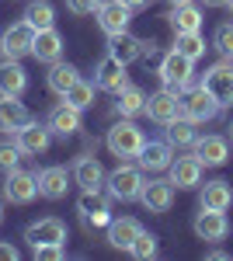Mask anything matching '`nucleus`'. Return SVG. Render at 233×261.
Instances as JSON below:
<instances>
[{
	"mask_svg": "<svg viewBox=\"0 0 233 261\" xmlns=\"http://www.w3.org/2000/svg\"><path fill=\"white\" fill-rule=\"evenodd\" d=\"M94 84L101 87V91H112V94H118L122 87H129V77H125V63H118L112 53L105 56V60L97 63L94 70Z\"/></svg>",
	"mask_w": 233,
	"mask_h": 261,
	"instance_id": "obj_13",
	"label": "nucleus"
},
{
	"mask_svg": "<svg viewBox=\"0 0 233 261\" xmlns=\"http://www.w3.org/2000/svg\"><path fill=\"white\" fill-rule=\"evenodd\" d=\"M192 73H195V60L181 56L177 49H171V53L160 60V81H164V87H171V91H177V94H185V91L195 87Z\"/></svg>",
	"mask_w": 233,
	"mask_h": 261,
	"instance_id": "obj_3",
	"label": "nucleus"
},
{
	"mask_svg": "<svg viewBox=\"0 0 233 261\" xmlns=\"http://www.w3.org/2000/svg\"><path fill=\"white\" fill-rule=\"evenodd\" d=\"M105 181H108V199L133 202V199H139V192H143V185H146V171H143L139 164H118Z\"/></svg>",
	"mask_w": 233,
	"mask_h": 261,
	"instance_id": "obj_1",
	"label": "nucleus"
},
{
	"mask_svg": "<svg viewBox=\"0 0 233 261\" xmlns=\"http://www.w3.org/2000/svg\"><path fill=\"white\" fill-rule=\"evenodd\" d=\"M146 115H150L157 125H171V122L185 119V115H181V94L171 91V87L150 94V98H146Z\"/></svg>",
	"mask_w": 233,
	"mask_h": 261,
	"instance_id": "obj_6",
	"label": "nucleus"
},
{
	"mask_svg": "<svg viewBox=\"0 0 233 261\" xmlns=\"http://www.w3.org/2000/svg\"><path fill=\"white\" fill-rule=\"evenodd\" d=\"M28 91V73L18 60H4L0 63V94H11V98H21Z\"/></svg>",
	"mask_w": 233,
	"mask_h": 261,
	"instance_id": "obj_22",
	"label": "nucleus"
},
{
	"mask_svg": "<svg viewBox=\"0 0 233 261\" xmlns=\"http://www.w3.org/2000/svg\"><path fill=\"white\" fill-rule=\"evenodd\" d=\"M24 21L42 32V28H53V21H56V7L49 4V0H32L28 7H24Z\"/></svg>",
	"mask_w": 233,
	"mask_h": 261,
	"instance_id": "obj_31",
	"label": "nucleus"
},
{
	"mask_svg": "<svg viewBox=\"0 0 233 261\" xmlns=\"http://www.w3.org/2000/svg\"><path fill=\"white\" fill-rule=\"evenodd\" d=\"M73 181H77L80 188H101L105 185V167H101V161L91 157V153L77 157V164H73Z\"/></svg>",
	"mask_w": 233,
	"mask_h": 261,
	"instance_id": "obj_26",
	"label": "nucleus"
},
{
	"mask_svg": "<svg viewBox=\"0 0 233 261\" xmlns=\"http://www.w3.org/2000/svg\"><path fill=\"white\" fill-rule=\"evenodd\" d=\"M226 7H230V11H233V0H226Z\"/></svg>",
	"mask_w": 233,
	"mask_h": 261,
	"instance_id": "obj_46",
	"label": "nucleus"
},
{
	"mask_svg": "<svg viewBox=\"0 0 233 261\" xmlns=\"http://www.w3.org/2000/svg\"><path fill=\"white\" fill-rule=\"evenodd\" d=\"M167 171H171L174 188H198V185H202V171H205V164L192 153V157H174Z\"/></svg>",
	"mask_w": 233,
	"mask_h": 261,
	"instance_id": "obj_16",
	"label": "nucleus"
},
{
	"mask_svg": "<svg viewBox=\"0 0 233 261\" xmlns=\"http://www.w3.org/2000/svg\"><path fill=\"white\" fill-rule=\"evenodd\" d=\"M209 261H230L226 251H209Z\"/></svg>",
	"mask_w": 233,
	"mask_h": 261,
	"instance_id": "obj_42",
	"label": "nucleus"
},
{
	"mask_svg": "<svg viewBox=\"0 0 233 261\" xmlns=\"http://www.w3.org/2000/svg\"><path fill=\"white\" fill-rule=\"evenodd\" d=\"M24 241L32 247H39V244H66V223L56 220V216H45V220L32 223L24 230Z\"/></svg>",
	"mask_w": 233,
	"mask_h": 261,
	"instance_id": "obj_15",
	"label": "nucleus"
},
{
	"mask_svg": "<svg viewBox=\"0 0 233 261\" xmlns=\"http://www.w3.org/2000/svg\"><path fill=\"white\" fill-rule=\"evenodd\" d=\"M105 230H108V244H112V247H118V251H129V244L136 241V233L143 230V226H139L136 220H129V216H122V220H112Z\"/></svg>",
	"mask_w": 233,
	"mask_h": 261,
	"instance_id": "obj_28",
	"label": "nucleus"
},
{
	"mask_svg": "<svg viewBox=\"0 0 233 261\" xmlns=\"http://www.w3.org/2000/svg\"><path fill=\"white\" fill-rule=\"evenodd\" d=\"M32 45H35V28H32L28 21L11 24V28L0 35V53H4V60H21V56H28Z\"/></svg>",
	"mask_w": 233,
	"mask_h": 261,
	"instance_id": "obj_8",
	"label": "nucleus"
},
{
	"mask_svg": "<svg viewBox=\"0 0 233 261\" xmlns=\"http://www.w3.org/2000/svg\"><path fill=\"white\" fill-rule=\"evenodd\" d=\"M213 45L219 49V56H223V60H233V21H223V24L216 28Z\"/></svg>",
	"mask_w": 233,
	"mask_h": 261,
	"instance_id": "obj_36",
	"label": "nucleus"
},
{
	"mask_svg": "<svg viewBox=\"0 0 233 261\" xmlns=\"http://www.w3.org/2000/svg\"><path fill=\"white\" fill-rule=\"evenodd\" d=\"M14 143L21 146V153H45L49 150V143H53V129L49 125H39V122H24L18 133H14Z\"/></svg>",
	"mask_w": 233,
	"mask_h": 261,
	"instance_id": "obj_12",
	"label": "nucleus"
},
{
	"mask_svg": "<svg viewBox=\"0 0 233 261\" xmlns=\"http://www.w3.org/2000/svg\"><path fill=\"white\" fill-rule=\"evenodd\" d=\"M202 87L219 101V108H230L233 105V60H223L205 70L202 77Z\"/></svg>",
	"mask_w": 233,
	"mask_h": 261,
	"instance_id": "obj_5",
	"label": "nucleus"
},
{
	"mask_svg": "<svg viewBox=\"0 0 233 261\" xmlns=\"http://www.w3.org/2000/svg\"><path fill=\"white\" fill-rule=\"evenodd\" d=\"M139 167L143 171H150V174H157V171H167L171 167V161H174V146L167 140H153V143H143V150H139Z\"/></svg>",
	"mask_w": 233,
	"mask_h": 261,
	"instance_id": "obj_14",
	"label": "nucleus"
},
{
	"mask_svg": "<svg viewBox=\"0 0 233 261\" xmlns=\"http://www.w3.org/2000/svg\"><path fill=\"white\" fill-rule=\"evenodd\" d=\"M230 143H233V125H230Z\"/></svg>",
	"mask_w": 233,
	"mask_h": 261,
	"instance_id": "obj_47",
	"label": "nucleus"
},
{
	"mask_svg": "<svg viewBox=\"0 0 233 261\" xmlns=\"http://www.w3.org/2000/svg\"><path fill=\"white\" fill-rule=\"evenodd\" d=\"M115 98H118L115 112L122 119H133V115H143V112H146V94H143L139 87H122Z\"/></svg>",
	"mask_w": 233,
	"mask_h": 261,
	"instance_id": "obj_29",
	"label": "nucleus"
},
{
	"mask_svg": "<svg viewBox=\"0 0 233 261\" xmlns=\"http://www.w3.org/2000/svg\"><path fill=\"white\" fill-rule=\"evenodd\" d=\"M24 122H32V112L24 108V101L0 94V133H18Z\"/></svg>",
	"mask_w": 233,
	"mask_h": 261,
	"instance_id": "obj_20",
	"label": "nucleus"
},
{
	"mask_svg": "<svg viewBox=\"0 0 233 261\" xmlns=\"http://www.w3.org/2000/svg\"><path fill=\"white\" fill-rule=\"evenodd\" d=\"M108 53L115 56L118 63H136L143 60V39H136V35H129V32H118V35H108Z\"/></svg>",
	"mask_w": 233,
	"mask_h": 261,
	"instance_id": "obj_23",
	"label": "nucleus"
},
{
	"mask_svg": "<svg viewBox=\"0 0 233 261\" xmlns=\"http://www.w3.org/2000/svg\"><path fill=\"white\" fill-rule=\"evenodd\" d=\"M195 157L205 167H223L230 161V140H223V136H198L195 140Z\"/></svg>",
	"mask_w": 233,
	"mask_h": 261,
	"instance_id": "obj_18",
	"label": "nucleus"
},
{
	"mask_svg": "<svg viewBox=\"0 0 233 261\" xmlns=\"http://www.w3.org/2000/svg\"><path fill=\"white\" fill-rule=\"evenodd\" d=\"M105 143H108V150L115 153L118 161H133V157H139V150H143L146 136H143V129H139L136 122L125 119V122H115V125L108 129Z\"/></svg>",
	"mask_w": 233,
	"mask_h": 261,
	"instance_id": "obj_2",
	"label": "nucleus"
},
{
	"mask_svg": "<svg viewBox=\"0 0 233 261\" xmlns=\"http://www.w3.org/2000/svg\"><path fill=\"white\" fill-rule=\"evenodd\" d=\"M122 4H125V7H133V11H143L150 0H122Z\"/></svg>",
	"mask_w": 233,
	"mask_h": 261,
	"instance_id": "obj_41",
	"label": "nucleus"
},
{
	"mask_svg": "<svg viewBox=\"0 0 233 261\" xmlns=\"http://www.w3.org/2000/svg\"><path fill=\"white\" fill-rule=\"evenodd\" d=\"M129 21H133V7H125L122 0H105L97 7V24L105 35H118V32H129Z\"/></svg>",
	"mask_w": 233,
	"mask_h": 261,
	"instance_id": "obj_11",
	"label": "nucleus"
},
{
	"mask_svg": "<svg viewBox=\"0 0 233 261\" xmlns=\"http://www.w3.org/2000/svg\"><path fill=\"white\" fill-rule=\"evenodd\" d=\"M129 254H133V258H139V261H150L157 254V237H153V233H146V230H139L136 241L129 244Z\"/></svg>",
	"mask_w": 233,
	"mask_h": 261,
	"instance_id": "obj_35",
	"label": "nucleus"
},
{
	"mask_svg": "<svg viewBox=\"0 0 233 261\" xmlns=\"http://www.w3.org/2000/svg\"><path fill=\"white\" fill-rule=\"evenodd\" d=\"M0 261H18V247H11V244H0Z\"/></svg>",
	"mask_w": 233,
	"mask_h": 261,
	"instance_id": "obj_40",
	"label": "nucleus"
},
{
	"mask_svg": "<svg viewBox=\"0 0 233 261\" xmlns=\"http://www.w3.org/2000/svg\"><path fill=\"white\" fill-rule=\"evenodd\" d=\"M205 7H219V4H226V0H202Z\"/></svg>",
	"mask_w": 233,
	"mask_h": 261,
	"instance_id": "obj_43",
	"label": "nucleus"
},
{
	"mask_svg": "<svg viewBox=\"0 0 233 261\" xmlns=\"http://www.w3.org/2000/svg\"><path fill=\"white\" fill-rule=\"evenodd\" d=\"M195 233H198V237H202L205 244L223 241V237L230 233V220H226V213H216V209H202V213L195 216Z\"/></svg>",
	"mask_w": 233,
	"mask_h": 261,
	"instance_id": "obj_17",
	"label": "nucleus"
},
{
	"mask_svg": "<svg viewBox=\"0 0 233 261\" xmlns=\"http://www.w3.org/2000/svg\"><path fill=\"white\" fill-rule=\"evenodd\" d=\"M202 11L195 7L192 0L188 4H174V11L167 14V24H171V32L174 35H188V32H202Z\"/></svg>",
	"mask_w": 233,
	"mask_h": 261,
	"instance_id": "obj_19",
	"label": "nucleus"
},
{
	"mask_svg": "<svg viewBox=\"0 0 233 261\" xmlns=\"http://www.w3.org/2000/svg\"><path fill=\"white\" fill-rule=\"evenodd\" d=\"M181 115L195 125H202V122H213L219 115V101L202 87V84H195L192 91H185V98H181Z\"/></svg>",
	"mask_w": 233,
	"mask_h": 261,
	"instance_id": "obj_4",
	"label": "nucleus"
},
{
	"mask_svg": "<svg viewBox=\"0 0 233 261\" xmlns=\"http://www.w3.org/2000/svg\"><path fill=\"white\" fill-rule=\"evenodd\" d=\"M174 49L181 56H188V60H198L202 53H205V39H202V32H188V35H174Z\"/></svg>",
	"mask_w": 233,
	"mask_h": 261,
	"instance_id": "obj_33",
	"label": "nucleus"
},
{
	"mask_svg": "<svg viewBox=\"0 0 233 261\" xmlns=\"http://www.w3.org/2000/svg\"><path fill=\"white\" fill-rule=\"evenodd\" d=\"M77 81H80L77 66H70V63H53V70H49V91H53V94L63 98Z\"/></svg>",
	"mask_w": 233,
	"mask_h": 261,
	"instance_id": "obj_30",
	"label": "nucleus"
},
{
	"mask_svg": "<svg viewBox=\"0 0 233 261\" xmlns=\"http://www.w3.org/2000/svg\"><path fill=\"white\" fill-rule=\"evenodd\" d=\"M164 129H167V143L171 146H195V140H198L195 122H188V119H177L171 125H164Z\"/></svg>",
	"mask_w": 233,
	"mask_h": 261,
	"instance_id": "obj_32",
	"label": "nucleus"
},
{
	"mask_svg": "<svg viewBox=\"0 0 233 261\" xmlns=\"http://www.w3.org/2000/svg\"><path fill=\"white\" fill-rule=\"evenodd\" d=\"M139 202L150 209V213H167L171 205H174V181L167 178H150L143 185V192H139Z\"/></svg>",
	"mask_w": 233,
	"mask_h": 261,
	"instance_id": "obj_10",
	"label": "nucleus"
},
{
	"mask_svg": "<svg viewBox=\"0 0 233 261\" xmlns=\"http://www.w3.org/2000/svg\"><path fill=\"white\" fill-rule=\"evenodd\" d=\"M167 4H171V7H174V4H188V0H167Z\"/></svg>",
	"mask_w": 233,
	"mask_h": 261,
	"instance_id": "obj_44",
	"label": "nucleus"
},
{
	"mask_svg": "<svg viewBox=\"0 0 233 261\" xmlns=\"http://www.w3.org/2000/svg\"><path fill=\"white\" fill-rule=\"evenodd\" d=\"M0 223H4V202H0Z\"/></svg>",
	"mask_w": 233,
	"mask_h": 261,
	"instance_id": "obj_45",
	"label": "nucleus"
},
{
	"mask_svg": "<svg viewBox=\"0 0 233 261\" xmlns=\"http://www.w3.org/2000/svg\"><path fill=\"white\" fill-rule=\"evenodd\" d=\"M32 254L39 261H63L66 258V244H39V247H32Z\"/></svg>",
	"mask_w": 233,
	"mask_h": 261,
	"instance_id": "obj_37",
	"label": "nucleus"
},
{
	"mask_svg": "<svg viewBox=\"0 0 233 261\" xmlns=\"http://www.w3.org/2000/svg\"><path fill=\"white\" fill-rule=\"evenodd\" d=\"M66 188H70V185H66V167H45L39 174V195L42 199L56 202V199L66 195Z\"/></svg>",
	"mask_w": 233,
	"mask_h": 261,
	"instance_id": "obj_27",
	"label": "nucleus"
},
{
	"mask_svg": "<svg viewBox=\"0 0 233 261\" xmlns=\"http://www.w3.org/2000/svg\"><path fill=\"white\" fill-rule=\"evenodd\" d=\"M39 195V174H32V171H7V178H4V199L14 202V205H28V202Z\"/></svg>",
	"mask_w": 233,
	"mask_h": 261,
	"instance_id": "obj_7",
	"label": "nucleus"
},
{
	"mask_svg": "<svg viewBox=\"0 0 233 261\" xmlns=\"http://www.w3.org/2000/svg\"><path fill=\"white\" fill-rule=\"evenodd\" d=\"M198 202L202 209H216V213H226L233 205V188L226 181H205L202 192H198Z\"/></svg>",
	"mask_w": 233,
	"mask_h": 261,
	"instance_id": "obj_24",
	"label": "nucleus"
},
{
	"mask_svg": "<svg viewBox=\"0 0 233 261\" xmlns=\"http://www.w3.org/2000/svg\"><path fill=\"white\" fill-rule=\"evenodd\" d=\"M32 56H35L39 63H59L63 60V35H59L56 28H42V32H35Z\"/></svg>",
	"mask_w": 233,
	"mask_h": 261,
	"instance_id": "obj_21",
	"label": "nucleus"
},
{
	"mask_svg": "<svg viewBox=\"0 0 233 261\" xmlns=\"http://www.w3.org/2000/svg\"><path fill=\"white\" fill-rule=\"evenodd\" d=\"M56 136H73L80 129V108H73V105H56L53 112H49V122H45Z\"/></svg>",
	"mask_w": 233,
	"mask_h": 261,
	"instance_id": "obj_25",
	"label": "nucleus"
},
{
	"mask_svg": "<svg viewBox=\"0 0 233 261\" xmlns=\"http://www.w3.org/2000/svg\"><path fill=\"white\" fill-rule=\"evenodd\" d=\"M21 161V146L18 143H0V167L4 171H14Z\"/></svg>",
	"mask_w": 233,
	"mask_h": 261,
	"instance_id": "obj_38",
	"label": "nucleus"
},
{
	"mask_svg": "<svg viewBox=\"0 0 233 261\" xmlns=\"http://www.w3.org/2000/svg\"><path fill=\"white\" fill-rule=\"evenodd\" d=\"M77 209H80V216H84L87 226H108L112 223V205H108V199L97 188H84L80 192Z\"/></svg>",
	"mask_w": 233,
	"mask_h": 261,
	"instance_id": "obj_9",
	"label": "nucleus"
},
{
	"mask_svg": "<svg viewBox=\"0 0 233 261\" xmlns=\"http://www.w3.org/2000/svg\"><path fill=\"white\" fill-rule=\"evenodd\" d=\"M63 101L84 112V108H87V105L94 101V84H87V81H77L73 87H70V91H66V94H63Z\"/></svg>",
	"mask_w": 233,
	"mask_h": 261,
	"instance_id": "obj_34",
	"label": "nucleus"
},
{
	"mask_svg": "<svg viewBox=\"0 0 233 261\" xmlns=\"http://www.w3.org/2000/svg\"><path fill=\"white\" fill-rule=\"evenodd\" d=\"M101 4H105V0H66V11L77 14V18H87V14H97Z\"/></svg>",
	"mask_w": 233,
	"mask_h": 261,
	"instance_id": "obj_39",
	"label": "nucleus"
}]
</instances>
